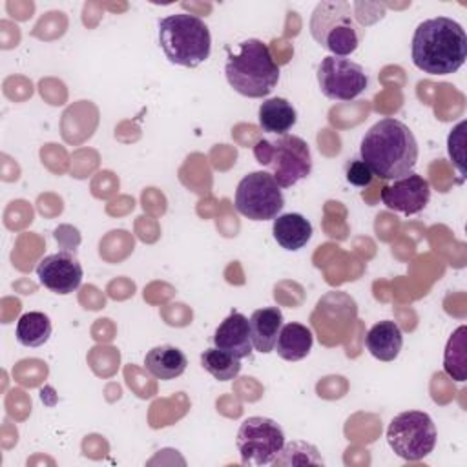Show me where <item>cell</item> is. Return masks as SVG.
<instances>
[{
    "instance_id": "obj_10",
    "label": "cell",
    "mask_w": 467,
    "mask_h": 467,
    "mask_svg": "<svg viewBox=\"0 0 467 467\" xmlns=\"http://www.w3.org/2000/svg\"><path fill=\"white\" fill-rule=\"evenodd\" d=\"M317 84L327 99L347 102L367 89L368 77L358 62L328 55L317 66Z\"/></svg>"
},
{
    "instance_id": "obj_4",
    "label": "cell",
    "mask_w": 467,
    "mask_h": 467,
    "mask_svg": "<svg viewBox=\"0 0 467 467\" xmlns=\"http://www.w3.org/2000/svg\"><path fill=\"white\" fill-rule=\"evenodd\" d=\"M159 46L171 64L197 67L210 57L212 35L197 15L175 13L159 20Z\"/></svg>"
},
{
    "instance_id": "obj_6",
    "label": "cell",
    "mask_w": 467,
    "mask_h": 467,
    "mask_svg": "<svg viewBox=\"0 0 467 467\" xmlns=\"http://www.w3.org/2000/svg\"><path fill=\"white\" fill-rule=\"evenodd\" d=\"M255 161L268 168L281 188H290L306 179L312 171V155L305 139L297 135H279L259 139L254 144Z\"/></svg>"
},
{
    "instance_id": "obj_13",
    "label": "cell",
    "mask_w": 467,
    "mask_h": 467,
    "mask_svg": "<svg viewBox=\"0 0 467 467\" xmlns=\"http://www.w3.org/2000/svg\"><path fill=\"white\" fill-rule=\"evenodd\" d=\"M213 347L243 359L248 358L254 350L252 336H250V323L241 312H230L228 317L213 332Z\"/></svg>"
},
{
    "instance_id": "obj_20",
    "label": "cell",
    "mask_w": 467,
    "mask_h": 467,
    "mask_svg": "<svg viewBox=\"0 0 467 467\" xmlns=\"http://www.w3.org/2000/svg\"><path fill=\"white\" fill-rule=\"evenodd\" d=\"M53 332L51 321L44 312H26L18 317L15 336L22 347H42Z\"/></svg>"
},
{
    "instance_id": "obj_22",
    "label": "cell",
    "mask_w": 467,
    "mask_h": 467,
    "mask_svg": "<svg viewBox=\"0 0 467 467\" xmlns=\"http://www.w3.org/2000/svg\"><path fill=\"white\" fill-rule=\"evenodd\" d=\"M201 367L219 381H230L241 372V359L217 348H206L201 354Z\"/></svg>"
},
{
    "instance_id": "obj_17",
    "label": "cell",
    "mask_w": 467,
    "mask_h": 467,
    "mask_svg": "<svg viewBox=\"0 0 467 467\" xmlns=\"http://www.w3.org/2000/svg\"><path fill=\"white\" fill-rule=\"evenodd\" d=\"M274 239L288 252L301 250L312 237V224L301 213H283L274 219Z\"/></svg>"
},
{
    "instance_id": "obj_15",
    "label": "cell",
    "mask_w": 467,
    "mask_h": 467,
    "mask_svg": "<svg viewBox=\"0 0 467 467\" xmlns=\"http://www.w3.org/2000/svg\"><path fill=\"white\" fill-rule=\"evenodd\" d=\"M365 345L370 356L379 361H392L403 347V332L396 321L383 319L372 325L365 336Z\"/></svg>"
},
{
    "instance_id": "obj_25",
    "label": "cell",
    "mask_w": 467,
    "mask_h": 467,
    "mask_svg": "<svg viewBox=\"0 0 467 467\" xmlns=\"http://www.w3.org/2000/svg\"><path fill=\"white\" fill-rule=\"evenodd\" d=\"M463 130H465V120H462L454 130H451V135L447 140L449 155L456 162V166L462 173H465L463 171Z\"/></svg>"
},
{
    "instance_id": "obj_18",
    "label": "cell",
    "mask_w": 467,
    "mask_h": 467,
    "mask_svg": "<svg viewBox=\"0 0 467 467\" xmlns=\"http://www.w3.org/2000/svg\"><path fill=\"white\" fill-rule=\"evenodd\" d=\"M257 120L263 131L279 137L286 135V131L297 122V111L286 99L274 97L261 102Z\"/></svg>"
},
{
    "instance_id": "obj_7",
    "label": "cell",
    "mask_w": 467,
    "mask_h": 467,
    "mask_svg": "<svg viewBox=\"0 0 467 467\" xmlns=\"http://www.w3.org/2000/svg\"><path fill=\"white\" fill-rule=\"evenodd\" d=\"M436 427L432 418L421 410H405L392 418L387 427V441L396 456L418 462L429 456L436 445Z\"/></svg>"
},
{
    "instance_id": "obj_9",
    "label": "cell",
    "mask_w": 467,
    "mask_h": 467,
    "mask_svg": "<svg viewBox=\"0 0 467 467\" xmlns=\"http://www.w3.org/2000/svg\"><path fill=\"white\" fill-rule=\"evenodd\" d=\"M285 206L281 186L268 171H252L244 175L235 190V210L252 221H270Z\"/></svg>"
},
{
    "instance_id": "obj_1",
    "label": "cell",
    "mask_w": 467,
    "mask_h": 467,
    "mask_svg": "<svg viewBox=\"0 0 467 467\" xmlns=\"http://www.w3.org/2000/svg\"><path fill=\"white\" fill-rule=\"evenodd\" d=\"M418 140L414 133L398 119L385 117L363 135L359 157L372 175L396 181L412 173L418 162Z\"/></svg>"
},
{
    "instance_id": "obj_19",
    "label": "cell",
    "mask_w": 467,
    "mask_h": 467,
    "mask_svg": "<svg viewBox=\"0 0 467 467\" xmlns=\"http://www.w3.org/2000/svg\"><path fill=\"white\" fill-rule=\"evenodd\" d=\"M312 345H314L312 330L306 325L292 321L281 327L274 350L285 361H299L310 354Z\"/></svg>"
},
{
    "instance_id": "obj_11",
    "label": "cell",
    "mask_w": 467,
    "mask_h": 467,
    "mask_svg": "<svg viewBox=\"0 0 467 467\" xmlns=\"http://www.w3.org/2000/svg\"><path fill=\"white\" fill-rule=\"evenodd\" d=\"M36 275L40 285L58 296L75 292L84 277L80 261L71 252L49 254L36 265Z\"/></svg>"
},
{
    "instance_id": "obj_3",
    "label": "cell",
    "mask_w": 467,
    "mask_h": 467,
    "mask_svg": "<svg viewBox=\"0 0 467 467\" xmlns=\"http://www.w3.org/2000/svg\"><path fill=\"white\" fill-rule=\"evenodd\" d=\"M224 75L228 84L239 95L263 99L277 86L279 66L263 40L248 38L239 44L237 53H228Z\"/></svg>"
},
{
    "instance_id": "obj_23",
    "label": "cell",
    "mask_w": 467,
    "mask_h": 467,
    "mask_svg": "<svg viewBox=\"0 0 467 467\" xmlns=\"http://www.w3.org/2000/svg\"><path fill=\"white\" fill-rule=\"evenodd\" d=\"M275 465H305V463H312V465H323V458L319 456V451L306 441H290L285 443L279 456L274 460Z\"/></svg>"
},
{
    "instance_id": "obj_8",
    "label": "cell",
    "mask_w": 467,
    "mask_h": 467,
    "mask_svg": "<svg viewBox=\"0 0 467 467\" xmlns=\"http://www.w3.org/2000/svg\"><path fill=\"white\" fill-rule=\"evenodd\" d=\"M235 445L243 465H270L285 445V432L281 425L270 418L250 416L239 425Z\"/></svg>"
},
{
    "instance_id": "obj_21",
    "label": "cell",
    "mask_w": 467,
    "mask_h": 467,
    "mask_svg": "<svg viewBox=\"0 0 467 467\" xmlns=\"http://www.w3.org/2000/svg\"><path fill=\"white\" fill-rule=\"evenodd\" d=\"M467 327H458L447 341L443 354V370L456 381H465L467 376Z\"/></svg>"
},
{
    "instance_id": "obj_24",
    "label": "cell",
    "mask_w": 467,
    "mask_h": 467,
    "mask_svg": "<svg viewBox=\"0 0 467 467\" xmlns=\"http://www.w3.org/2000/svg\"><path fill=\"white\" fill-rule=\"evenodd\" d=\"M345 177H347V181H348L350 184L363 188V186H368V184H370V181H372L374 175H372V171L368 170V166H367L361 159H354V161H350V162L347 164V168H345Z\"/></svg>"
},
{
    "instance_id": "obj_16",
    "label": "cell",
    "mask_w": 467,
    "mask_h": 467,
    "mask_svg": "<svg viewBox=\"0 0 467 467\" xmlns=\"http://www.w3.org/2000/svg\"><path fill=\"white\" fill-rule=\"evenodd\" d=\"M188 359L184 352L173 345H159L146 352L144 367L157 379H175L186 370Z\"/></svg>"
},
{
    "instance_id": "obj_12",
    "label": "cell",
    "mask_w": 467,
    "mask_h": 467,
    "mask_svg": "<svg viewBox=\"0 0 467 467\" xmlns=\"http://www.w3.org/2000/svg\"><path fill=\"white\" fill-rule=\"evenodd\" d=\"M431 199V184L423 175L409 173L396 179L392 184L381 188L383 204L398 213L414 215L420 213Z\"/></svg>"
},
{
    "instance_id": "obj_14",
    "label": "cell",
    "mask_w": 467,
    "mask_h": 467,
    "mask_svg": "<svg viewBox=\"0 0 467 467\" xmlns=\"http://www.w3.org/2000/svg\"><path fill=\"white\" fill-rule=\"evenodd\" d=\"M248 323L254 348L261 354H270L275 348V341L283 327V312L279 306H265L254 310Z\"/></svg>"
},
{
    "instance_id": "obj_2",
    "label": "cell",
    "mask_w": 467,
    "mask_h": 467,
    "mask_svg": "<svg viewBox=\"0 0 467 467\" xmlns=\"http://www.w3.org/2000/svg\"><path fill=\"white\" fill-rule=\"evenodd\" d=\"M410 55L412 64L423 73H456L467 58L465 29L449 16L427 18L414 29Z\"/></svg>"
},
{
    "instance_id": "obj_5",
    "label": "cell",
    "mask_w": 467,
    "mask_h": 467,
    "mask_svg": "<svg viewBox=\"0 0 467 467\" xmlns=\"http://www.w3.org/2000/svg\"><path fill=\"white\" fill-rule=\"evenodd\" d=\"M312 38L332 57H348L363 40L365 29L356 20L352 4L345 0H323L310 16Z\"/></svg>"
}]
</instances>
